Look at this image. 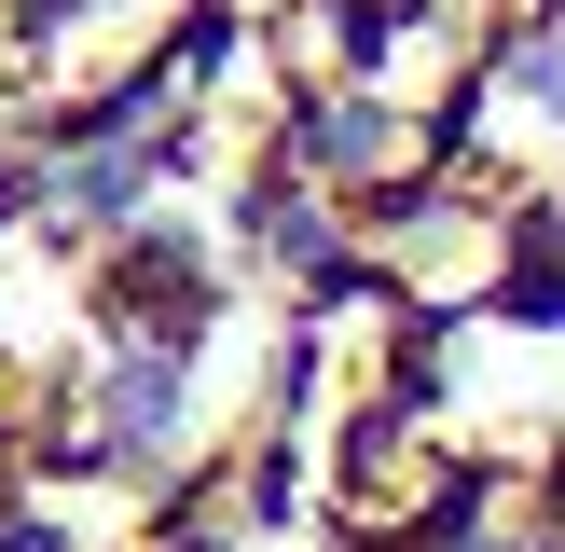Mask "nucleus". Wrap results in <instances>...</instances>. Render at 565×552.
Wrapping results in <instances>:
<instances>
[{
  "label": "nucleus",
  "mask_w": 565,
  "mask_h": 552,
  "mask_svg": "<svg viewBox=\"0 0 565 552\" xmlns=\"http://www.w3.org/2000/svg\"><path fill=\"white\" fill-rule=\"evenodd\" d=\"M565 138L318 83L290 0H0V552H565L497 401Z\"/></svg>",
  "instance_id": "f257e3e1"
}]
</instances>
